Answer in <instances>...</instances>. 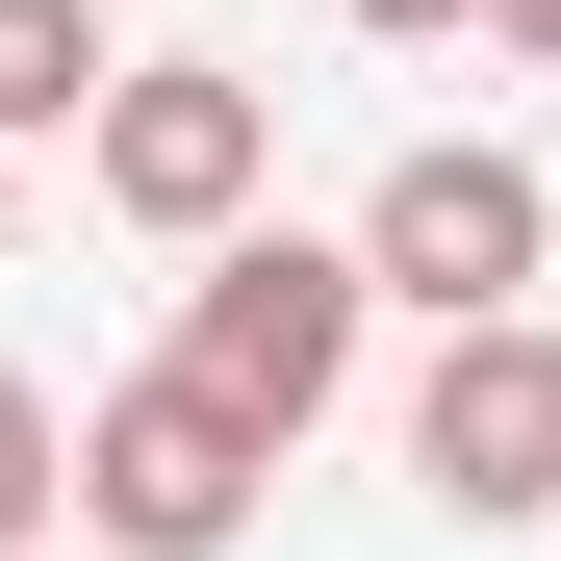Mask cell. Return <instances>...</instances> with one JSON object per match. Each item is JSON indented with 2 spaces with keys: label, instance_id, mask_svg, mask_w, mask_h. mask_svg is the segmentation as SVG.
I'll return each instance as SVG.
<instances>
[{
  "label": "cell",
  "instance_id": "1",
  "mask_svg": "<svg viewBox=\"0 0 561 561\" xmlns=\"http://www.w3.org/2000/svg\"><path fill=\"white\" fill-rule=\"evenodd\" d=\"M357 332H383V280H357V230H205V280H179V383L307 434L357 383Z\"/></svg>",
  "mask_w": 561,
  "mask_h": 561
},
{
  "label": "cell",
  "instance_id": "2",
  "mask_svg": "<svg viewBox=\"0 0 561 561\" xmlns=\"http://www.w3.org/2000/svg\"><path fill=\"white\" fill-rule=\"evenodd\" d=\"M255 485H280V434H255V409H205L179 357L77 409V536H103V561H230V536H255Z\"/></svg>",
  "mask_w": 561,
  "mask_h": 561
},
{
  "label": "cell",
  "instance_id": "3",
  "mask_svg": "<svg viewBox=\"0 0 561 561\" xmlns=\"http://www.w3.org/2000/svg\"><path fill=\"white\" fill-rule=\"evenodd\" d=\"M536 255H561V205H536V153H485V128L383 153V205H357V280H383V307H434V332L536 307Z\"/></svg>",
  "mask_w": 561,
  "mask_h": 561
},
{
  "label": "cell",
  "instance_id": "4",
  "mask_svg": "<svg viewBox=\"0 0 561 561\" xmlns=\"http://www.w3.org/2000/svg\"><path fill=\"white\" fill-rule=\"evenodd\" d=\"M77 179H103L128 230H179V255H205V230H255L280 103H255V77H205V51H128V77H103V128H77Z\"/></svg>",
  "mask_w": 561,
  "mask_h": 561
},
{
  "label": "cell",
  "instance_id": "5",
  "mask_svg": "<svg viewBox=\"0 0 561 561\" xmlns=\"http://www.w3.org/2000/svg\"><path fill=\"white\" fill-rule=\"evenodd\" d=\"M409 485H434V511H485V536L561 511V332H536V307H485V332L409 383Z\"/></svg>",
  "mask_w": 561,
  "mask_h": 561
},
{
  "label": "cell",
  "instance_id": "6",
  "mask_svg": "<svg viewBox=\"0 0 561 561\" xmlns=\"http://www.w3.org/2000/svg\"><path fill=\"white\" fill-rule=\"evenodd\" d=\"M103 0H0V153H51V128H103Z\"/></svg>",
  "mask_w": 561,
  "mask_h": 561
},
{
  "label": "cell",
  "instance_id": "7",
  "mask_svg": "<svg viewBox=\"0 0 561 561\" xmlns=\"http://www.w3.org/2000/svg\"><path fill=\"white\" fill-rule=\"evenodd\" d=\"M51 511H77V409L0 357V561H51Z\"/></svg>",
  "mask_w": 561,
  "mask_h": 561
},
{
  "label": "cell",
  "instance_id": "8",
  "mask_svg": "<svg viewBox=\"0 0 561 561\" xmlns=\"http://www.w3.org/2000/svg\"><path fill=\"white\" fill-rule=\"evenodd\" d=\"M485 51H536V77H561V0H485Z\"/></svg>",
  "mask_w": 561,
  "mask_h": 561
},
{
  "label": "cell",
  "instance_id": "9",
  "mask_svg": "<svg viewBox=\"0 0 561 561\" xmlns=\"http://www.w3.org/2000/svg\"><path fill=\"white\" fill-rule=\"evenodd\" d=\"M357 26H485V0H357Z\"/></svg>",
  "mask_w": 561,
  "mask_h": 561
},
{
  "label": "cell",
  "instance_id": "10",
  "mask_svg": "<svg viewBox=\"0 0 561 561\" xmlns=\"http://www.w3.org/2000/svg\"><path fill=\"white\" fill-rule=\"evenodd\" d=\"M0 230H26V153H0Z\"/></svg>",
  "mask_w": 561,
  "mask_h": 561
}]
</instances>
